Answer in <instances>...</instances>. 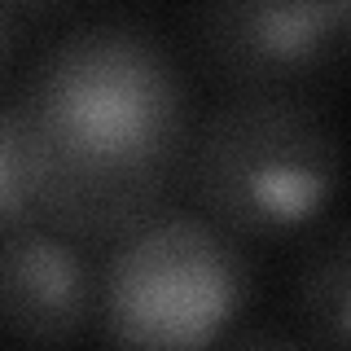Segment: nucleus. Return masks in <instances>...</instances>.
<instances>
[{
	"label": "nucleus",
	"instance_id": "obj_4",
	"mask_svg": "<svg viewBox=\"0 0 351 351\" xmlns=\"http://www.w3.org/2000/svg\"><path fill=\"white\" fill-rule=\"evenodd\" d=\"M347 9L351 0H197V58L237 93L307 84L343 62Z\"/></svg>",
	"mask_w": 351,
	"mask_h": 351
},
{
	"label": "nucleus",
	"instance_id": "obj_3",
	"mask_svg": "<svg viewBox=\"0 0 351 351\" xmlns=\"http://www.w3.org/2000/svg\"><path fill=\"white\" fill-rule=\"evenodd\" d=\"M250 299L241 237L197 215H154L114 241L97 281V316L114 347H211Z\"/></svg>",
	"mask_w": 351,
	"mask_h": 351
},
{
	"label": "nucleus",
	"instance_id": "obj_1",
	"mask_svg": "<svg viewBox=\"0 0 351 351\" xmlns=\"http://www.w3.org/2000/svg\"><path fill=\"white\" fill-rule=\"evenodd\" d=\"M18 106L22 176L44 228L75 246H114L167 211L189 154V97L149 31H71Z\"/></svg>",
	"mask_w": 351,
	"mask_h": 351
},
{
	"label": "nucleus",
	"instance_id": "obj_6",
	"mask_svg": "<svg viewBox=\"0 0 351 351\" xmlns=\"http://www.w3.org/2000/svg\"><path fill=\"white\" fill-rule=\"evenodd\" d=\"M347 277H351V237L347 224L334 219L307 246V259L294 285V307L307 325V338L325 347L347 343Z\"/></svg>",
	"mask_w": 351,
	"mask_h": 351
},
{
	"label": "nucleus",
	"instance_id": "obj_8",
	"mask_svg": "<svg viewBox=\"0 0 351 351\" xmlns=\"http://www.w3.org/2000/svg\"><path fill=\"white\" fill-rule=\"evenodd\" d=\"M0 5L9 9V5H53V0H0Z\"/></svg>",
	"mask_w": 351,
	"mask_h": 351
},
{
	"label": "nucleus",
	"instance_id": "obj_2",
	"mask_svg": "<svg viewBox=\"0 0 351 351\" xmlns=\"http://www.w3.org/2000/svg\"><path fill=\"white\" fill-rule=\"evenodd\" d=\"M338 132L294 88H246L189 136V184L233 237H281L321 219L338 189Z\"/></svg>",
	"mask_w": 351,
	"mask_h": 351
},
{
	"label": "nucleus",
	"instance_id": "obj_7",
	"mask_svg": "<svg viewBox=\"0 0 351 351\" xmlns=\"http://www.w3.org/2000/svg\"><path fill=\"white\" fill-rule=\"evenodd\" d=\"M18 136H22V106L0 101V241L40 224L31 193H27V176H22Z\"/></svg>",
	"mask_w": 351,
	"mask_h": 351
},
{
	"label": "nucleus",
	"instance_id": "obj_5",
	"mask_svg": "<svg viewBox=\"0 0 351 351\" xmlns=\"http://www.w3.org/2000/svg\"><path fill=\"white\" fill-rule=\"evenodd\" d=\"M97 321V272L84 246L44 224L0 241V334L31 347H66Z\"/></svg>",
	"mask_w": 351,
	"mask_h": 351
}]
</instances>
